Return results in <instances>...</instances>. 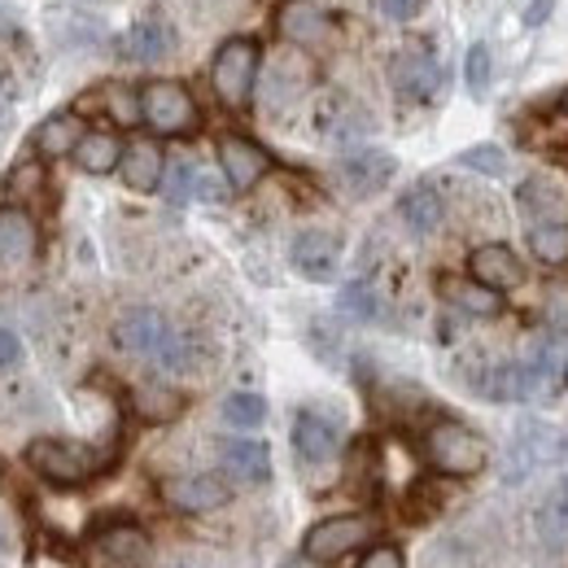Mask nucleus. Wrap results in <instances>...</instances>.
<instances>
[{
    "label": "nucleus",
    "mask_w": 568,
    "mask_h": 568,
    "mask_svg": "<svg viewBox=\"0 0 568 568\" xmlns=\"http://www.w3.org/2000/svg\"><path fill=\"white\" fill-rule=\"evenodd\" d=\"M114 346L128 351L132 358H144L153 363L158 372H189L193 367V337L180 333L162 311H149V306H136V311H123L114 320Z\"/></svg>",
    "instance_id": "nucleus-1"
},
{
    "label": "nucleus",
    "mask_w": 568,
    "mask_h": 568,
    "mask_svg": "<svg viewBox=\"0 0 568 568\" xmlns=\"http://www.w3.org/2000/svg\"><path fill=\"white\" fill-rule=\"evenodd\" d=\"M119 459V442L110 446H88V442H67V437H36L27 446V468L44 477L49 486H88Z\"/></svg>",
    "instance_id": "nucleus-2"
},
{
    "label": "nucleus",
    "mask_w": 568,
    "mask_h": 568,
    "mask_svg": "<svg viewBox=\"0 0 568 568\" xmlns=\"http://www.w3.org/2000/svg\"><path fill=\"white\" fill-rule=\"evenodd\" d=\"M420 450H425V464L433 473L455 477V481H468V477L486 473V464H490V442L464 420H433L425 428Z\"/></svg>",
    "instance_id": "nucleus-3"
},
{
    "label": "nucleus",
    "mask_w": 568,
    "mask_h": 568,
    "mask_svg": "<svg viewBox=\"0 0 568 568\" xmlns=\"http://www.w3.org/2000/svg\"><path fill=\"white\" fill-rule=\"evenodd\" d=\"M141 123L153 136H193L202 128V110L184 83L153 79L141 88Z\"/></svg>",
    "instance_id": "nucleus-4"
},
{
    "label": "nucleus",
    "mask_w": 568,
    "mask_h": 568,
    "mask_svg": "<svg viewBox=\"0 0 568 568\" xmlns=\"http://www.w3.org/2000/svg\"><path fill=\"white\" fill-rule=\"evenodd\" d=\"M258 62H263V49L250 36H236V40L219 44V53L211 62V88L227 110H245L250 105L254 83H258Z\"/></svg>",
    "instance_id": "nucleus-5"
},
{
    "label": "nucleus",
    "mask_w": 568,
    "mask_h": 568,
    "mask_svg": "<svg viewBox=\"0 0 568 568\" xmlns=\"http://www.w3.org/2000/svg\"><path fill=\"white\" fill-rule=\"evenodd\" d=\"M376 538V516L367 511H346V516H328V520H315L302 538V551L320 565H333L342 556H355L367 542Z\"/></svg>",
    "instance_id": "nucleus-6"
},
{
    "label": "nucleus",
    "mask_w": 568,
    "mask_h": 568,
    "mask_svg": "<svg viewBox=\"0 0 568 568\" xmlns=\"http://www.w3.org/2000/svg\"><path fill=\"white\" fill-rule=\"evenodd\" d=\"M36 254H40L36 214L22 211V206H4L0 211V284H13L18 276H27Z\"/></svg>",
    "instance_id": "nucleus-7"
},
{
    "label": "nucleus",
    "mask_w": 568,
    "mask_h": 568,
    "mask_svg": "<svg viewBox=\"0 0 568 568\" xmlns=\"http://www.w3.org/2000/svg\"><path fill=\"white\" fill-rule=\"evenodd\" d=\"M525 372H529V389H534V403H547V398H560L568 389V333L565 328H551L534 342V351L525 355Z\"/></svg>",
    "instance_id": "nucleus-8"
},
{
    "label": "nucleus",
    "mask_w": 568,
    "mask_h": 568,
    "mask_svg": "<svg viewBox=\"0 0 568 568\" xmlns=\"http://www.w3.org/2000/svg\"><path fill=\"white\" fill-rule=\"evenodd\" d=\"M389 79H394L403 101H433L437 88H442V67H437L428 44H407V49H398Z\"/></svg>",
    "instance_id": "nucleus-9"
},
{
    "label": "nucleus",
    "mask_w": 568,
    "mask_h": 568,
    "mask_svg": "<svg viewBox=\"0 0 568 568\" xmlns=\"http://www.w3.org/2000/svg\"><path fill=\"white\" fill-rule=\"evenodd\" d=\"M162 498H166V507H175L184 516H202V511H219L232 498V486L219 473H189V477L162 481Z\"/></svg>",
    "instance_id": "nucleus-10"
},
{
    "label": "nucleus",
    "mask_w": 568,
    "mask_h": 568,
    "mask_svg": "<svg viewBox=\"0 0 568 568\" xmlns=\"http://www.w3.org/2000/svg\"><path fill=\"white\" fill-rule=\"evenodd\" d=\"M516 206L534 223H568V171H538L516 189Z\"/></svg>",
    "instance_id": "nucleus-11"
},
{
    "label": "nucleus",
    "mask_w": 568,
    "mask_h": 568,
    "mask_svg": "<svg viewBox=\"0 0 568 568\" xmlns=\"http://www.w3.org/2000/svg\"><path fill=\"white\" fill-rule=\"evenodd\" d=\"M219 171H223L232 193H250L272 171V158L250 136H219Z\"/></svg>",
    "instance_id": "nucleus-12"
},
{
    "label": "nucleus",
    "mask_w": 568,
    "mask_h": 568,
    "mask_svg": "<svg viewBox=\"0 0 568 568\" xmlns=\"http://www.w3.org/2000/svg\"><path fill=\"white\" fill-rule=\"evenodd\" d=\"M288 263L306 276V281H333L337 267H342V241L333 232H320V227H306L293 236L288 245Z\"/></svg>",
    "instance_id": "nucleus-13"
},
{
    "label": "nucleus",
    "mask_w": 568,
    "mask_h": 568,
    "mask_svg": "<svg viewBox=\"0 0 568 568\" xmlns=\"http://www.w3.org/2000/svg\"><path fill=\"white\" fill-rule=\"evenodd\" d=\"M276 31L297 49H320L333 40V18L315 0H284L276 9Z\"/></svg>",
    "instance_id": "nucleus-14"
},
{
    "label": "nucleus",
    "mask_w": 568,
    "mask_h": 568,
    "mask_svg": "<svg viewBox=\"0 0 568 568\" xmlns=\"http://www.w3.org/2000/svg\"><path fill=\"white\" fill-rule=\"evenodd\" d=\"M293 450H297V459L306 468H320V464H328L342 450V428L333 425L328 416H320V412H297V420H293Z\"/></svg>",
    "instance_id": "nucleus-15"
},
{
    "label": "nucleus",
    "mask_w": 568,
    "mask_h": 568,
    "mask_svg": "<svg viewBox=\"0 0 568 568\" xmlns=\"http://www.w3.org/2000/svg\"><path fill=\"white\" fill-rule=\"evenodd\" d=\"M468 276L481 281L486 288H495V293H507V288H516V284L525 281V267H520V258H516L511 245L490 241V245H477L468 254Z\"/></svg>",
    "instance_id": "nucleus-16"
},
{
    "label": "nucleus",
    "mask_w": 568,
    "mask_h": 568,
    "mask_svg": "<svg viewBox=\"0 0 568 568\" xmlns=\"http://www.w3.org/2000/svg\"><path fill=\"white\" fill-rule=\"evenodd\" d=\"M394 171H398V162H394V153H385V149H358L351 158H342V184L358 193V197H372V193H381L389 180H394Z\"/></svg>",
    "instance_id": "nucleus-17"
},
{
    "label": "nucleus",
    "mask_w": 568,
    "mask_h": 568,
    "mask_svg": "<svg viewBox=\"0 0 568 568\" xmlns=\"http://www.w3.org/2000/svg\"><path fill=\"white\" fill-rule=\"evenodd\" d=\"M97 551L119 568H149V560H153L149 534H144L141 525H128V520L105 525V529L97 534Z\"/></svg>",
    "instance_id": "nucleus-18"
},
{
    "label": "nucleus",
    "mask_w": 568,
    "mask_h": 568,
    "mask_svg": "<svg viewBox=\"0 0 568 568\" xmlns=\"http://www.w3.org/2000/svg\"><path fill=\"white\" fill-rule=\"evenodd\" d=\"M473 394H481V398H490V403H534V389H529V372H525V358L490 363L486 372H477V381H473Z\"/></svg>",
    "instance_id": "nucleus-19"
},
{
    "label": "nucleus",
    "mask_w": 568,
    "mask_h": 568,
    "mask_svg": "<svg viewBox=\"0 0 568 568\" xmlns=\"http://www.w3.org/2000/svg\"><path fill=\"white\" fill-rule=\"evenodd\" d=\"M119 175H123V184H128L132 193H153V189H162V175H166V153L158 149V141L123 144Z\"/></svg>",
    "instance_id": "nucleus-20"
},
{
    "label": "nucleus",
    "mask_w": 568,
    "mask_h": 568,
    "mask_svg": "<svg viewBox=\"0 0 568 568\" xmlns=\"http://www.w3.org/2000/svg\"><path fill=\"white\" fill-rule=\"evenodd\" d=\"M171 49H175V27H171V18H162V13H144V18H136L132 31L123 36V58H132V62L171 58Z\"/></svg>",
    "instance_id": "nucleus-21"
},
{
    "label": "nucleus",
    "mask_w": 568,
    "mask_h": 568,
    "mask_svg": "<svg viewBox=\"0 0 568 568\" xmlns=\"http://www.w3.org/2000/svg\"><path fill=\"white\" fill-rule=\"evenodd\" d=\"M219 459H223V473L232 481H245V486H267L272 481V450L263 442H250V437L223 442Z\"/></svg>",
    "instance_id": "nucleus-22"
},
{
    "label": "nucleus",
    "mask_w": 568,
    "mask_h": 568,
    "mask_svg": "<svg viewBox=\"0 0 568 568\" xmlns=\"http://www.w3.org/2000/svg\"><path fill=\"white\" fill-rule=\"evenodd\" d=\"M437 288L450 302V311H459L468 320H495L498 311H503V297H498L495 288H486L481 281H473V276H446Z\"/></svg>",
    "instance_id": "nucleus-23"
},
{
    "label": "nucleus",
    "mask_w": 568,
    "mask_h": 568,
    "mask_svg": "<svg viewBox=\"0 0 568 568\" xmlns=\"http://www.w3.org/2000/svg\"><path fill=\"white\" fill-rule=\"evenodd\" d=\"M398 214H403V223H407L416 236H428V232H437V227H442V219H446V202H442V193H437L433 184H416V189H407V193H403Z\"/></svg>",
    "instance_id": "nucleus-24"
},
{
    "label": "nucleus",
    "mask_w": 568,
    "mask_h": 568,
    "mask_svg": "<svg viewBox=\"0 0 568 568\" xmlns=\"http://www.w3.org/2000/svg\"><path fill=\"white\" fill-rule=\"evenodd\" d=\"M132 412L149 420V425H171L180 412H184V394L171 389V385H158V381H144L132 389Z\"/></svg>",
    "instance_id": "nucleus-25"
},
{
    "label": "nucleus",
    "mask_w": 568,
    "mask_h": 568,
    "mask_svg": "<svg viewBox=\"0 0 568 568\" xmlns=\"http://www.w3.org/2000/svg\"><path fill=\"white\" fill-rule=\"evenodd\" d=\"M71 158L79 162V171H88V175H110V171H119L123 141L114 132H83V141L74 144Z\"/></svg>",
    "instance_id": "nucleus-26"
},
{
    "label": "nucleus",
    "mask_w": 568,
    "mask_h": 568,
    "mask_svg": "<svg viewBox=\"0 0 568 568\" xmlns=\"http://www.w3.org/2000/svg\"><path fill=\"white\" fill-rule=\"evenodd\" d=\"M83 141V123L74 119V114H53V119H44L40 128H36V136H31V144H36V153L40 158H71L74 144Z\"/></svg>",
    "instance_id": "nucleus-27"
},
{
    "label": "nucleus",
    "mask_w": 568,
    "mask_h": 568,
    "mask_svg": "<svg viewBox=\"0 0 568 568\" xmlns=\"http://www.w3.org/2000/svg\"><path fill=\"white\" fill-rule=\"evenodd\" d=\"M4 193H9V206L31 211V206H36V202L49 193V171H44V162H40V158L18 162V166L4 175Z\"/></svg>",
    "instance_id": "nucleus-28"
},
{
    "label": "nucleus",
    "mask_w": 568,
    "mask_h": 568,
    "mask_svg": "<svg viewBox=\"0 0 568 568\" xmlns=\"http://www.w3.org/2000/svg\"><path fill=\"white\" fill-rule=\"evenodd\" d=\"M538 538L551 547V551H565L568 547V477L542 498L538 507Z\"/></svg>",
    "instance_id": "nucleus-29"
},
{
    "label": "nucleus",
    "mask_w": 568,
    "mask_h": 568,
    "mask_svg": "<svg viewBox=\"0 0 568 568\" xmlns=\"http://www.w3.org/2000/svg\"><path fill=\"white\" fill-rule=\"evenodd\" d=\"M529 250L538 263L547 267H565L568 263V223H534L529 227Z\"/></svg>",
    "instance_id": "nucleus-30"
},
{
    "label": "nucleus",
    "mask_w": 568,
    "mask_h": 568,
    "mask_svg": "<svg viewBox=\"0 0 568 568\" xmlns=\"http://www.w3.org/2000/svg\"><path fill=\"white\" fill-rule=\"evenodd\" d=\"M337 306H342V315H351V320H358V324H376V320L385 315L381 293H376L367 281L346 284V288H342V297H337Z\"/></svg>",
    "instance_id": "nucleus-31"
},
{
    "label": "nucleus",
    "mask_w": 568,
    "mask_h": 568,
    "mask_svg": "<svg viewBox=\"0 0 568 568\" xmlns=\"http://www.w3.org/2000/svg\"><path fill=\"white\" fill-rule=\"evenodd\" d=\"M101 110L110 114V123L136 128L141 123V92H132L123 83H110V88H101Z\"/></svg>",
    "instance_id": "nucleus-32"
},
{
    "label": "nucleus",
    "mask_w": 568,
    "mask_h": 568,
    "mask_svg": "<svg viewBox=\"0 0 568 568\" xmlns=\"http://www.w3.org/2000/svg\"><path fill=\"white\" fill-rule=\"evenodd\" d=\"M263 420H267V403H263V394H227V398H223V425L258 428Z\"/></svg>",
    "instance_id": "nucleus-33"
},
{
    "label": "nucleus",
    "mask_w": 568,
    "mask_h": 568,
    "mask_svg": "<svg viewBox=\"0 0 568 568\" xmlns=\"http://www.w3.org/2000/svg\"><path fill=\"white\" fill-rule=\"evenodd\" d=\"M197 180H202V171H197L193 162H171L166 175H162V189H166V197H171L175 206H184V202L197 197Z\"/></svg>",
    "instance_id": "nucleus-34"
},
{
    "label": "nucleus",
    "mask_w": 568,
    "mask_h": 568,
    "mask_svg": "<svg viewBox=\"0 0 568 568\" xmlns=\"http://www.w3.org/2000/svg\"><path fill=\"white\" fill-rule=\"evenodd\" d=\"M490 74H495V53H490V44H473L468 58H464V83H468V92H473V97H486Z\"/></svg>",
    "instance_id": "nucleus-35"
},
{
    "label": "nucleus",
    "mask_w": 568,
    "mask_h": 568,
    "mask_svg": "<svg viewBox=\"0 0 568 568\" xmlns=\"http://www.w3.org/2000/svg\"><path fill=\"white\" fill-rule=\"evenodd\" d=\"M459 166L481 171V175H507V153L498 144H473L459 153Z\"/></svg>",
    "instance_id": "nucleus-36"
},
{
    "label": "nucleus",
    "mask_w": 568,
    "mask_h": 568,
    "mask_svg": "<svg viewBox=\"0 0 568 568\" xmlns=\"http://www.w3.org/2000/svg\"><path fill=\"white\" fill-rule=\"evenodd\" d=\"M358 568H407V560H403V551L394 542H376V547H367Z\"/></svg>",
    "instance_id": "nucleus-37"
},
{
    "label": "nucleus",
    "mask_w": 568,
    "mask_h": 568,
    "mask_svg": "<svg viewBox=\"0 0 568 568\" xmlns=\"http://www.w3.org/2000/svg\"><path fill=\"white\" fill-rule=\"evenodd\" d=\"M376 9H381L385 18H394V22H412V18L425 9V0H376Z\"/></svg>",
    "instance_id": "nucleus-38"
},
{
    "label": "nucleus",
    "mask_w": 568,
    "mask_h": 568,
    "mask_svg": "<svg viewBox=\"0 0 568 568\" xmlns=\"http://www.w3.org/2000/svg\"><path fill=\"white\" fill-rule=\"evenodd\" d=\"M18 358H22V342H18V333L0 328V367H13Z\"/></svg>",
    "instance_id": "nucleus-39"
},
{
    "label": "nucleus",
    "mask_w": 568,
    "mask_h": 568,
    "mask_svg": "<svg viewBox=\"0 0 568 568\" xmlns=\"http://www.w3.org/2000/svg\"><path fill=\"white\" fill-rule=\"evenodd\" d=\"M551 9H556V0H534V4L525 9V27H542Z\"/></svg>",
    "instance_id": "nucleus-40"
},
{
    "label": "nucleus",
    "mask_w": 568,
    "mask_h": 568,
    "mask_svg": "<svg viewBox=\"0 0 568 568\" xmlns=\"http://www.w3.org/2000/svg\"><path fill=\"white\" fill-rule=\"evenodd\" d=\"M284 568H324L320 565V560H311V556H306V551H302V556H297V560H288V565Z\"/></svg>",
    "instance_id": "nucleus-41"
},
{
    "label": "nucleus",
    "mask_w": 568,
    "mask_h": 568,
    "mask_svg": "<svg viewBox=\"0 0 568 568\" xmlns=\"http://www.w3.org/2000/svg\"><path fill=\"white\" fill-rule=\"evenodd\" d=\"M171 568H193V565H171Z\"/></svg>",
    "instance_id": "nucleus-42"
},
{
    "label": "nucleus",
    "mask_w": 568,
    "mask_h": 568,
    "mask_svg": "<svg viewBox=\"0 0 568 568\" xmlns=\"http://www.w3.org/2000/svg\"><path fill=\"white\" fill-rule=\"evenodd\" d=\"M565 110H568V97H565Z\"/></svg>",
    "instance_id": "nucleus-43"
}]
</instances>
